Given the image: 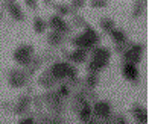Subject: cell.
Wrapping results in <instances>:
<instances>
[{
	"instance_id": "obj_1",
	"label": "cell",
	"mask_w": 149,
	"mask_h": 124,
	"mask_svg": "<svg viewBox=\"0 0 149 124\" xmlns=\"http://www.w3.org/2000/svg\"><path fill=\"white\" fill-rule=\"evenodd\" d=\"M70 45L73 49H81L90 53L96 45H100V35L93 26L87 24L79 33L70 38Z\"/></svg>"
},
{
	"instance_id": "obj_2",
	"label": "cell",
	"mask_w": 149,
	"mask_h": 124,
	"mask_svg": "<svg viewBox=\"0 0 149 124\" xmlns=\"http://www.w3.org/2000/svg\"><path fill=\"white\" fill-rule=\"evenodd\" d=\"M33 56H35V49L31 44H22L12 53V59L20 68H28L29 64L32 62Z\"/></svg>"
},
{
	"instance_id": "obj_3",
	"label": "cell",
	"mask_w": 149,
	"mask_h": 124,
	"mask_svg": "<svg viewBox=\"0 0 149 124\" xmlns=\"http://www.w3.org/2000/svg\"><path fill=\"white\" fill-rule=\"evenodd\" d=\"M8 83L11 88L22 89L29 85V76L24 68H12L8 73Z\"/></svg>"
},
{
	"instance_id": "obj_4",
	"label": "cell",
	"mask_w": 149,
	"mask_h": 124,
	"mask_svg": "<svg viewBox=\"0 0 149 124\" xmlns=\"http://www.w3.org/2000/svg\"><path fill=\"white\" fill-rule=\"evenodd\" d=\"M143 44L140 43H130L128 44V49L125 50V53L122 54V59L123 62H128V64L132 65H139L141 59H143Z\"/></svg>"
},
{
	"instance_id": "obj_5",
	"label": "cell",
	"mask_w": 149,
	"mask_h": 124,
	"mask_svg": "<svg viewBox=\"0 0 149 124\" xmlns=\"http://www.w3.org/2000/svg\"><path fill=\"white\" fill-rule=\"evenodd\" d=\"M91 111H93V118L97 121H105L113 115V106L107 100H96L91 103Z\"/></svg>"
},
{
	"instance_id": "obj_6",
	"label": "cell",
	"mask_w": 149,
	"mask_h": 124,
	"mask_svg": "<svg viewBox=\"0 0 149 124\" xmlns=\"http://www.w3.org/2000/svg\"><path fill=\"white\" fill-rule=\"evenodd\" d=\"M70 65L72 64H69V62H65V61H55V62H52V65L49 67V73L52 74V77L55 79L58 83H61V82H65L67 77H69Z\"/></svg>"
},
{
	"instance_id": "obj_7",
	"label": "cell",
	"mask_w": 149,
	"mask_h": 124,
	"mask_svg": "<svg viewBox=\"0 0 149 124\" xmlns=\"http://www.w3.org/2000/svg\"><path fill=\"white\" fill-rule=\"evenodd\" d=\"M63 54H64V59L65 62H69L72 65H81V64H85L88 61V53L85 50H81V49H72V50H63Z\"/></svg>"
},
{
	"instance_id": "obj_8",
	"label": "cell",
	"mask_w": 149,
	"mask_h": 124,
	"mask_svg": "<svg viewBox=\"0 0 149 124\" xmlns=\"http://www.w3.org/2000/svg\"><path fill=\"white\" fill-rule=\"evenodd\" d=\"M47 27H49L50 30H53V32H59V33H64V35H67V33L72 30L70 23H67V20H64L63 17H59V15H56V14H53V15L49 17Z\"/></svg>"
},
{
	"instance_id": "obj_9",
	"label": "cell",
	"mask_w": 149,
	"mask_h": 124,
	"mask_svg": "<svg viewBox=\"0 0 149 124\" xmlns=\"http://www.w3.org/2000/svg\"><path fill=\"white\" fill-rule=\"evenodd\" d=\"M31 107H32V95L31 94H22L18 97V100L15 101L12 111H14L17 115L26 116V115H28V112L31 111Z\"/></svg>"
},
{
	"instance_id": "obj_10",
	"label": "cell",
	"mask_w": 149,
	"mask_h": 124,
	"mask_svg": "<svg viewBox=\"0 0 149 124\" xmlns=\"http://www.w3.org/2000/svg\"><path fill=\"white\" fill-rule=\"evenodd\" d=\"M2 6L6 9V12L9 14V17L12 20H15V21H24L26 15H24L20 3L14 2V0H9V2H2Z\"/></svg>"
},
{
	"instance_id": "obj_11",
	"label": "cell",
	"mask_w": 149,
	"mask_h": 124,
	"mask_svg": "<svg viewBox=\"0 0 149 124\" xmlns=\"http://www.w3.org/2000/svg\"><path fill=\"white\" fill-rule=\"evenodd\" d=\"M120 71L122 76L131 83H137L140 80V70L137 65H132V64H128V62H122V67H120Z\"/></svg>"
},
{
	"instance_id": "obj_12",
	"label": "cell",
	"mask_w": 149,
	"mask_h": 124,
	"mask_svg": "<svg viewBox=\"0 0 149 124\" xmlns=\"http://www.w3.org/2000/svg\"><path fill=\"white\" fill-rule=\"evenodd\" d=\"M88 59H94V61H100V62H105V64H110L111 49H108L107 45H96L88 53Z\"/></svg>"
},
{
	"instance_id": "obj_13",
	"label": "cell",
	"mask_w": 149,
	"mask_h": 124,
	"mask_svg": "<svg viewBox=\"0 0 149 124\" xmlns=\"http://www.w3.org/2000/svg\"><path fill=\"white\" fill-rule=\"evenodd\" d=\"M38 85L47 92V91H53V88L58 85V82L52 77V74L49 73V70H44L41 74L38 76Z\"/></svg>"
},
{
	"instance_id": "obj_14",
	"label": "cell",
	"mask_w": 149,
	"mask_h": 124,
	"mask_svg": "<svg viewBox=\"0 0 149 124\" xmlns=\"http://www.w3.org/2000/svg\"><path fill=\"white\" fill-rule=\"evenodd\" d=\"M47 44H49L50 47H53V49H59L61 45H63L65 43V39H67V35H64V33H59V32H47Z\"/></svg>"
},
{
	"instance_id": "obj_15",
	"label": "cell",
	"mask_w": 149,
	"mask_h": 124,
	"mask_svg": "<svg viewBox=\"0 0 149 124\" xmlns=\"http://www.w3.org/2000/svg\"><path fill=\"white\" fill-rule=\"evenodd\" d=\"M131 115L137 124H148V111L141 105H134L131 107Z\"/></svg>"
},
{
	"instance_id": "obj_16",
	"label": "cell",
	"mask_w": 149,
	"mask_h": 124,
	"mask_svg": "<svg viewBox=\"0 0 149 124\" xmlns=\"http://www.w3.org/2000/svg\"><path fill=\"white\" fill-rule=\"evenodd\" d=\"M110 35V38L113 39V43L114 44H128L130 41H128V35H126V32L123 29H120V27H114V29L108 33Z\"/></svg>"
},
{
	"instance_id": "obj_17",
	"label": "cell",
	"mask_w": 149,
	"mask_h": 124,
	"mask_svg": "<svg viewBox=\"0 0 149 124\" xmlns=\"http://www.w3.org/2000/svg\"><path fill=\"white\" fill-rule=\"evenodd\" d=\"M76 115H78V120L82 123V124H87L90 120H93V111H91V105H84L81 106L78 111H76Z\"/></svg>"
},
{
	"instance_id": "obj_18",
	"label": "cell",
	"mask_w": 149,
	"mask_h": 124,
	"mask_svg": "<svg viewBox=\"0 0 149 124\" xmlns=\"http://www.w3.org/2000/svg\"><path fill=\"white\" fill-rule=\"evenodd\" d=\"M97 85H99V74L88 73L85 76V79H84V89H87V91H94Z\"/></svg>"
},
{
	"instance_id": "obj_19",
	"label": "cell",
	"mask_w": 149,
	"mask_h": 124,
	"mask_svg": "<svg viewBox=\"0 0 149 124\" xmlns=\"http://www.w3.org/2000/svg\"><path fill=\"white\" fill-rule=\"evenodd\" d=\"M107 65H108V64H105V62L88 59V61H87V71L93 73V74H99L100 71L104 70V68H107Z\"/></svg>"
},
{
	"instance_id": "obj_20",
	"label": "cell",
	"mask_w": 149,
	"mask_h": 124,
	"mask_svg": "<svg viewBox=\"0 0 149 124\" xmlns=\"http://www.w3.org/2000/svg\"><path fill=\"white\" fill-rule=\"evenodd\" d=\"M55 92L58 94V97L61 100H67L72 95V88L67 82H61V83H58V88L55 89Z\"/></svg>"
},
{
	"instance_id": "obj_21",
	"label": "cell",
	"mask_w": 149,
	"mask_h": 124,
	"mask_svg": "<svg viewBox=\"0 0 149 124\" xmlns=\"http://www.w3.org/2000/svg\"><path fill=\"white\" fill-rule=\"evenodd\" d=\"M33 32H37L38 35H41V33H46L47 32V21L44 18H41V17H35L33 18Z\"/></svg>"
},
{
	"instance_id": "obj_22",
	"label": "cell",
	"mask_w": 149,
	"mask_h": 124,
	"mask_svg": "<svg viewBox=\"0 0 149 124\" xmlns=\"http://www.w3.org/2000/svg\"><path fill=\"white\" fill-rule=\"evenodd\" d=\"M53 9L56 11V15H59V17H67V15H70V14H73L72 12V9H70V6H69V3H55L53 5Z\"/></svg>"
},
{
	"instance_id": "obj_23",
	"label": "cell",
	"mask_w": 149,
	"mask_h": 124,
	"mask_svg": "<svg viewBox=\"0 0 149 124\" xmlns=\"http://www.w3.org/2000/svg\"><path fill=\"white\" fill-rule=\"evenodd\" d=\"M99 27H100V30L105 32V33H110L114 27H116V23H114V20L110 18V17H104L102 20H100V23H99Z\"/></svg>"
},
{
	"instance_id": "obj_24",
	"label": "cell",
	"mask_w": 149,
	"mask_h": 124,
	"mask_svg": "<svg viewBox=\"0 0 149 124\" xmlns=\"http://www.w3.org/2000/svg\"><path fill=\"white\" fill-rule=\"evenodd\" d=\"M41 65H43V58L33 56V59H32V62L29 64V67H28V68H24V70H26V73H28V76L31 77V76L35 73L38 68H41Z\"/></svg>"
},
{
	"instance_id": "obj_25",
	"label": "cell",
	"mask_w": 149,
	"mask_h": 124,
	"mask_svg": "<svg viewBox=\"0 0 149 124\" xmlns=\"http://www.w3.org/2000/svg\"><path fill=\"white\" fill-rule=\"evenodd\" d=\"M70 26H72V27H76V29H84V27L87 26L85 18H84L82 15H79V14H73Z\"/></svg>"
},
{
	"instance_id": "obj_26",
	"label": "cell",
	"mask_w": 149,
	"mask_h": 124,
	"mask_svg": "<svg viewBox=\"0 0 149 124\" xmlns=\"http://www.w3.org/2000/svg\"><path fill=\"white\" fill-rule=\"evenodd\" d=\"M145 6H146V2H135L134 8H132V18H139L143 15Z\"/></svg>"
},
{
	"instance_id": "obj_27",
	"label": "cell",
	"mask_w": 149,
	"mask_h": 124,
	"mask_svg": "<svg viewBox=\"0 0 149 124\" xmlns=\"http://www.w3.org/2000/svg\"><path fill=\"white\" fill-rule=\"evenodd\" d=\"M85 5H87V2H85V0H72V2L69 3V6H70L72 12H74V11H79V9H82Z\"/></svg>"
},
{
	"instance_id": "obj_28",
	"label": "cell",
	"mask_w": 149,
	"mask_h": 124,
	"mask_svg": "<svg viewBox=\"0 0 149 124\" xmlns=\"http://www.w3.org/2000/svg\"><path fill=\"white\" fill-rule=\"evenodd\" d=\"M90 6L94 8V9H102V8H107L108 6V2L107 0H91Z\"/></svg>"
},
{
	"instance_id": "obj_29",
	"label": "cell",
	"mask_w": 149,
	"mask_h": 124,
	"mask_svg": "<svg viewBox=\"0 0 149 124\" xmlns=\"http://www.w3.org/2000/svg\"><path fill=\"white\" fill-rule=\"evenodd\" d=\"M32 105H33V107H37L38 111H41V109L44 107V103H43L41 95H35V97H32Z\"/></svg>"
},
{
	"instance_id": "obj_30",
	"label": "cell",
	"mask_w": 149,
	"mask_h": 124,
	"mask_svg": "<svg viewBox=\"0 0 149 124\" xmlns=\"http://www.w3.org/2000/svg\"><path fill=\"white\" fill-rule=\"evenodd\" d=\"M17 124H37V121L33 115H26V116H22Z\"/></svg>"
},
{
	"instance_id": "obj_31",
	"label": "cell",
	"mask_w": 149,
	"mask_h": 124,
	"mask_svg": "<svg viewBox=\"0 0 149 124\" xmlns=\"http://www.w3.org/2000/svg\"><path fill=\"white\" fill-rule=\"evenodd\" d=\"M111 120H113V124H130L126 116H123V115H113Z\"/></svg>"
},
{
	"instance_id": "obj_32",
	"label": "cell",
	"mask_w": 149,
	"mask_h": 124,
	"mask_svg": "<svg viewBox=\"0 0 149 124\" xmlns=\"http://www.w3.org/2000/svg\"><path fill=\"white\" fill-rule=\"evenodd\" d=\"M38 5H40V2L38 0H24V6H28L29 9H38Z\"/></svg>"
},
{
	"instance_id": "obj_33",
	"label": "cell",
	"mask_w": 149,
	"mask_h": 124,
	"mask_svg": "<svg viewBox=\"0 0 149 124\" xmlns=\"http://www.w3.org/2000/svg\"><path fill=\"white\" fill-rule=\"evenodd\" d=\"M128 44H130V43H128ZM128 44H117L116 47H114V50H116V53H119L122 56V54L125 53V50L128 49Z\"/></svg>"
},
{
	"instance_id": "obj_34",
	"label": "cell",
	"mask_w": 149,
	"mask_h": 124,
	"mask_svg": "<svg viewBox=\"0 0 149 124\" xmlns=\"http://www.w3.org/2000/svg\"><path fill=\"white\" fill-rule=\"evenodd\" d=\"M49 124H65V121L61 116H50V123Z\"/></svg>"
},
{
	"instance_id": "obj_35",
	"label": "cell",
	"mask_w": 149,
	"mask_h": 124,
	"mask_svg": "<svg viewBox=\"0 0 149 124\" xmlns=\"http://www.w3.org/2000/svg\"><path fill=\"white\" fill-rule=\"evenodd\" d=\"M44 5H47V6H53V5H55V2H52V0H44Z\"/></svg>"
},
{
	"instance_id": "obj_36",
	"label": "cell",
	"mask_w": 149,
	"mask_h": 124,
	"mask_svg": "<svg viewBox=\"0 0 149 124\" xmlns=\"http://www.w3.org/2000/svg\"><path fill=\"white\" fill-rule=\"evenodd\" d=\"M87 124H100V123H99V121H97L96 118H93V120H90V121L87 123Z\"/></svg>"
}]
</instances>
